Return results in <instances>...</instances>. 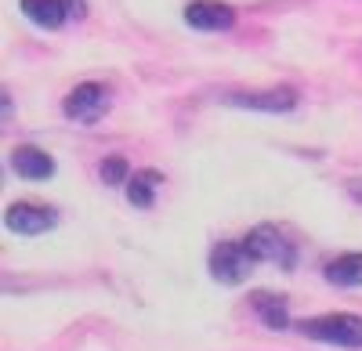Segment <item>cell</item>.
Here are the masks:
<instances>
[{
  "mask_svg": "<svg viewBox=\"0 0 362 351\" xmlns=\"http://www.w3.org/2000/svg\"><path fill=\"white\" fill-rule=\"evenodd\" d=\"M300 333L312 337V340H322V344H334V347H362V319L351 315V311H334V315H319V319H308L300 323Z\"/></svg>",
  "mask_w": 362,
  "mask_h": 351,
  "instance_id": "obj_1",
  "label": "cell"
},
{
  "mask_svg": "<svg viewBox=\"0 0 362 351\" xmlns=\"http://www.w3.org/2000/svg\"><path fill=\"white\" fill-rule=\"evenodd\" d=\"M254 254V261H279L283 268H293V257H297V246L283 236L279 228H272V225H257L254 232H247V239H243Z\"/></svg>",
  "mask_w": 362,
  "mask_h": 351,
  "instance_id": "obj_3",
  "label": "cell"
},
{
  "mask_svg": "<svg viewBox=\"0 0 362 351\" xmlns=\"http://www.w3.org/2000/svg\"><path fill=\"white\" fill-rule=\"evenodd\" d=\"M322 275L334 286H362V254H341L334 261H326Z\"/></svg>",
  "mask_w": 362,
  "mask_h": 351,
  "instance_id": "obj_10",
  "label": "cell"
},
{
  "mask_svg": "<svg viewBox=\"0 0 362 351\" xmlns=\"http://www.w3.org/2000/svg\"><path fill=\"white\" fill-rule=\"evenodd\" d=\"M228 105L239 109H254V112H290L297 105V91L293 87H264V91H235L228 95Z\"/></svg>",
  "mask_w": 362,
  "mask_h": 351,
  "instance_id": "obj_6",
  "label": "cell"
},
{
  "mask_svg": "<svg viewBox=\"0 0 362 351\" xmlns=\"http://www.w3.org/2000/svg\"><path fill=\"white\" fill-rule=\"evenodd\" d=\"M348 189H351V192H355V196H358V199H362V182H351V185H348Z\"/></svg>",
  "mask_w": 362,
  "mask_h": 351,
  "instance_id": "obj_14",
  "label": "cell"
},
{
  "mask_svg": "<svg viewBox=\"0 0 362 351\" xmlns=\"http://www.w3.org/2000/svg\"><path fill=\"white\" fill-rule=\"evenodd\" d=\"M250 268H254V254L243 239L239 243H218L214 254H210V275H214L218 282H225V286L247 282Z\"/></svg>",
  "mask_w": 362,
  "mask_h": 351,
  "instance_id": "obj_2",
  "label": "cell"
},
{
  "mask_svg": "<svg viewBox=\"0 0 362 351\" xmlns=\"http://www.w3.org/2000/svg\"><path fill=\"white\" fill-rule=\"evenodd\" d=\"M62 109H66L69 120H76V124H95V120H102V112L109 109V91L102 83H80V87H73V95L62 102Z\"/></svg>",
  "mask_w": 362,
  "mask_h": 351,
  "instance_id": "obj_4",
  "label": "cell"
},
{
  "mask_svg": "<svg viewBox=\"0 0 362 351\" xmlns=\"http://www.w3.org/2000/svg\"><path fill=\"white\" fill-rule=\"evenodd\" d=\"M11 167H15V174H22L29 182H47L54 174V160L44 149H37V145H18L11 153Z\"/></svg>",
  "mask_w": 362,
  "mask_h": 351,
  "instance_id": "obj_8",
  "label": "cell"
},
{
  "mask_svg": "<svg viewBox=\"0 0 362 351\" xmlns=\"http://www.w3.org/2000/svg\"><path fill=\"white\" fill-rule=\"evenodd\" d=\"M127 163L124 160H119V156H109V160H102V182L105 185H119V182H131L127 178Z\"/></svg>",
  "mask_w": 362,
  "mask_h": 351,
  "instance_id": "obj_13",
  "label": "cell"
},
{
  "mask_svg": "<svg viewBox=\"0 0 362 351\" xmlns=\"http://www.w3.org/2000/svg\"><path fill=\"white\" fill-rule=\"evenodd\" d=\"M254 311L264 319V326H276V330L286 326V304H283L279 297H272V294H254Z\"/></svg>",
  "mask_w": 362,
  "mask_h": 351,
  "instance_id": "obj_12",
  "label": "cell"
},
{
  "mask_svg": "<svg viewBox=\"0 0 362 351\" xmlns=\"http://www.w3.org/2000/svg\"><path fill=\"white\" fill-rule=\"evenodd\" d=\"M4 225L18 236H40V232L58 225V214L51 207H40V203H15L4 214Z\"/></svg>",
  "mask_w": 362,
  "mask_h": 351,
  "instance_id": "obj_7",
  "label": "cell"
},
{
  "mask_svg": "<svg viewBox=\"0 0 362 351\" xmlns=\"http://www.w3.org/2000/svg\"><path fill=\"white\" fill-rule=\"evenodd\" d=\"M22 15L40 29H58L66 22L69 8H66V0H22Z\"/></svg>",
  "mask_w": 362,
  "mask_h": 351,
  "instance_id": "obj_9",
  "label": "cell"
},
{
  "mask_svg": "<svg viewBox=\"0 0 362 351\" xmlns=\"http://www.w3.org/2000/svg\"><path fill=\"white\" fill-rule=\"evenodd\" d=\"M185 22L199 33H228L235 25V11L221 0H189L185 8Z\"/></svg>",
  "mask_w": 362,
  "mask_h": 351,
  "instance_id": "obj_5",
  "label": "cell"
},
{
  "mask_svg": "<svg viewBox=\"0 0 362 351\" xmlns=\"http://www.w3.org/2000/svg\"><path fill=\"white\" fill-rule=\"evenodd\" d=\"M160 174L156 170H138V174H131V182H127V196H131V203L134 207H153V196H156V189H160Z\"/></svg>",
  "mask_w": 362,
  "mask_h": 351,
  "instance_id": "obj_11",
  "label": "cell"
}]
</instances>
